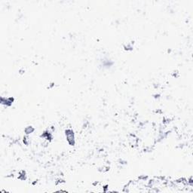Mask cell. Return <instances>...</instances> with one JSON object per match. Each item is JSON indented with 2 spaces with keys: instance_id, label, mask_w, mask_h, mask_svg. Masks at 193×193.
Returning a JSON list of instances; mask_svg holds the SVG:
<instances>
[{
  "instance_id": "cell-1",
  "label": "cell",
  "mask_w": 193,
  "mask_h": 193,
  "mask_svg": "<svg viewBox=\"0 0 193 193\" xmlns=\"http://www.w3.org/2000/svg\"><path fill=\"white\" fill-rule=\"evenodd\" d=\"M66 136H67V141L71 146H73L75 144V137H74V133L72 130H67L66 131Z\"/></svg>"
}]
</instances>
